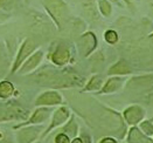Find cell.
<instances>
[{
    "label": "cell",
    "instance_id": "cell-31",
    "mask_svg": "<svg viewBox=\"0 0 153 143\" xmlns=\"http://www.w3.org/2000/svg\"><path fill=\"white\" fill-rule=\"evenodd\" d=\"M151 10H152V13H153V0L151 1Z\"/></svg>",
    "mask_w": 153,
    "mask_h": 143
},
{
    "label": "cell",
    "instance_id": "cell-21",
    "mask_svg": "<svg viewBox=\"0 0 153 143\" xmlns=\"http://www.w3.org/2000/svg\"><path fill=\"white\" fill-rule=\"evenodd\" d=\"M98 10H100V12L104 15V16H106V18H109L111 13H112V8H111V4L108 1V0H98Z\"/></svg>",
    "mask_w": 153,
    "mask_h": 143
},
{
    "label": "cell",
    "instance_id": "cell-17",
    "mask_svg": "<svg viewBox=\"0 0 153 143\" xmlns=\"http://www.w3.org/2000/svg\"><path fill=\"white\" fill-rule=\"evenodd\" d=\"M60 133H64V134L68 135L71 140L77 137V134H78V126H77L75 118H74V117H70V121H68L65 124L62 126Z\"/></svg>",
    "mask_w": 153,
    "mask_h": 143
},
{
    "label": "cell",
    "instance_id": "cell-14",
    "mask_svg": "<svg viewBox=\"0 0 153 143\" xmlns=\"http://www.w3.org/2000/svg\"><path fill=\"white\" fill-rule=\"evenodd\" d=\"M128 88L138 89V88H147L153 86V74H145V75H138L132 76L128 79L126 82Z\"/></svg>",
    "mask_w": 153,
    "mask_h": 143
},
{
    "label": "cell",
    "instance_id": "cell-25",
    "mask_svg": "<svg viewBox=\"0 0 153 143\" xmlns=\"http://www.w3.org/2000/svg\"><path fill=\"white\" fill-rule=\"evenodd\" d=\"M98 143H118V141L114 139V137H110V136H105V137H103L101 139V141Z\"/></svg>",
    "mask_w": 153,
    "mask_h": 143
},
{
    "label": "cell",
    "instance_id": "cell-18",
    "mask_svg": "<svg viewBox=\"0 0 153 143\" xmlns=\"http://www.w3.org/2000/svg\"><path fill=\"white\" fill-rule=\"evenodd\" d=\"M103 85H104L103 79L101 78V76L95 75V76H92V78L90 79L89 81L85 83V86H84V88H83V91H100L102 89Z\"/></svg>",
    "mask_w": 153,
    "mask_h": 143
},
{
    "label": "cell",
    "instance_id": "cell-5",
    "mask_svg": "<svg viewBox=\"0 0 153 143\" xmlns=\"http://www.w3.org/2000/svg\"><path fill=\"white\" fill-rule=\"evenodd\" d=\"M35 51H36V43H35L33 40L26 39L25 41L21 43V46H20V48H19V51H18V54H16V56H15L14 64H13V66H12L13 73L18 72V69L22 66V64H24L26 60H27L33 53L35 52Z\"/></svg>",
    "mask_w": 153,
    "mask_h": 143
},
{
    "label": "cell",
    "instance_id": "cell-13",
    "mask_svg": "<svg viewBox=\"0 0 153 143\" xmlns=\"http://www.w3.org/2000/svg\"><path fill=\"white\" fill-rule=\"evenodd\" d=\"M126 82H128L126 76L114 75L104 82L102 89L100 91V94H114L116 91H120Z\"/></svg>",
    "mask_w": 153,
    "mask_h": 143
},
{
    "label": "cell",
    "instance_id": "cell-30",
    "mask_svg": "<svg viewBox=\"0 0 153 143\" xmlns=\"http://www.w3.org/2000/svg\"><path fill=\"white\" fill-rule=\"evenodd\" d=\"M149 41H150V45H151V47H153V33L149 37Z\"/></svg>",
    "mask_w": 153,
    "mask_h": 143
},
{
    "label": "cell",
    "instance_id": "cell-16",
    "mask_svg": "<svg viewBox=\"0 0 153 143\" xmlns=\"http://www.w3.org/2000/svg\"><path fill=\"white\" fill-rule=\"evenodd\" d=\"M131 73H132V69H131L128 61L124 59L118 60L108 70L109 75H118V76H126Z\"/></svg>",
    "mask_w": 153,
    "mask_h": 143
},
{
    "label": "cell",
    "instance_id": "cell-24",
    "mask_svg": "<svg viewBox=\"0 0 153 143\" xmlns=\"http://www.w3.org/2000/svg\"><path fill=\"white\" fill-rule=\"evenodd\" d=\"M70 142H71V139L68 135H65L64 133H60L59 131V134L55 136V143H70Z\"/></svg>",
    "mask_w": 153,
    "mask_h": 143
},
{
    "label": "cell",
    "instance_id": "cell-12",
    "mask_svg": "<svg viewBox=\"0 0 153 143\" xmlns=\"http://www.w3.org/2000/svg\"><path fill=\"white\" fill-rule=\"evenodd\" d=\"M42 59H43V52L41 49L35 51L18 69V73L21 75H25V74H29L34 72L39 67V65L42 62Z\"/></svg>",
    "mask_w": 153,
    "mask_h": 143
},
{
    "label": "cell",
    "instance_id": "cell-26",
    "mask_svg": "<svg viewBox=\"0 0 153 143\" xmlns=\"http://www.w3.org/2000/svg\"><path fill=\"white\" fill-rule=\"evenodd\" d=\"M70 143H84V142H83V139H82V137H78V136H77L75 139H73Z\"/></svg>",
    "mask_w": 153,
    "mask_h": 143
},
{
    "label": "cell",
    "instance_id": "cell-11",
    "mask_svg": "<svg viewBox=\"0 0 153 143\" xmlns=\"http://www.w3.org/2000/svg\"><path fill=\"white\" fill-rule=\"evenodd\" d=\"M51 115V109L49 107H39L38 109L30 115L29 118H27L25 122L15 126L14 129H19V128L25 127V126H33V124L43 123L45 121H47Z\"/></svg>",
    "mask_w": 153,
    "mask_h": 143
},
{
    "label": "cell",
    "instance_id": "cell-33",
    "mask_svg": "<svg viewBox=\"0 0 153 143\" xmlns=\"http://www.w3.org/2000/svg\"><path fill=\"white\" fill-rule=\"evenodd\" d=\"M0 137H1V134H0Z\"/></svg>",
    "mask_w": 153,
    "mask_h": 143
},
{
    "label": "cell",
    "instance_id": "cell-15",
    "mask_svg": "<svg viewBox=\"0 0 153 143\" xmlns=\"http://www.w3.org/2000/svg\"><path fill=\"white\" fill-rule=\"evenodd\" d=\"M126 143H153V139L145 135L139 127L132 126L128 129V136H126Z\"/></svg>",
    "mask_w": 153,
    "mask_h": 143
},
{
    "label": "cell",
    "instance_id": "cell-6",
    "mask_svg": "<svg viewBox=\"0 0 153 143\" xmlns=\"http://www.w3.org/2000/svg\"><path fill=\"white\" fill-rule=\"evenodd\" d=\"M51 60L54 65L59 67L68 65L71 60V53L69 47L63 42L56 43L55 47L53 48V52L51 53Z\"/></svg>",
    "mask_w": 153,
    "mask_h": 143
},
{
    "label": "cell",
    "instance_id": "cell-32",
    "mask_svg": "<svg viewBox=\"0 0 153 143\" xmlns=\"http://www.w3.org/2000/svg\"><path fill=\"white\" fill-rule=\"evenodd\" d=\"M34 143H41V142H39V141H36V142H34Z\"/></svg>",
    "mask_w": 153,
    "mask_h": 143
},
{
    "label": "cell",
    "instance_id": "cell-7",
    "mask_svg": "<svg viewBox=\"0 0 153 143\" xmlns=\"http://www.w3.org/2000/svg\"><path fill=\"white\" fill-rule=\"evenodd\" d=\"M78 52L83 58H88L97 47V38L92 32H87L79 37L77 41Z\"/></svg>",
    "mask_w": 153,
    "mask_h": 143
},
{
    "label": "cell",
    "instance_id": "cell-1",
    "mask_svg": "<svg viewBox=\"0 0 153 143\" xmlns=\"http://www.w3.org/2000/svg\"><path fill=\"white\" fill-rule=\"evenodd\" d=\"M34 81L49 88H73L84 85V79L74 73L60 72L54 69H43L35 74Z\"/></svg>",
    "mask_w": 153,
    "mask_h": 143
},
{
    "label": "cell",
    "instance_id": "cell-34",
    "mask_svg": "<svg viewBox=\"0 0 153 143\" xmlns=\"http://www.w3.org/2000/svg\"><path fill=\"white\" fill-rule=\"evenodd\" d=\"M26 1H28V0H26Z\"/></svg>",
    "mask_w": 153,
    "mask_h": 143
},
{
    "label": "cell",
    "instance_id": "cell-23",
    "mask_svg": "<svg viewBox=\"0 0 153 143\" xmlns=\"http://www.w3.org/2000/svg\"><path fill=\"white\" fill-rule=\"evenodd\" d=\"M104 39H105V41H106L108 43L114 45V43H116V42L119 40V37H118V33H117L116 31L109 29V31H106V32L104 33Z\"/></svg>",
    "mask_w": 153,
    "mask_h": 143
},
{
    "label": "cell",
    "instance_id": "cell-28",
    "mask_svg": "<svg viewBox=\"0 0 153 143\" xmlns=\"http://www.w3.org/2000/svg\"><path fill=\"white\" fill-rule=\"evenodd\" d=\"M10 0H0V8H4L7 4H8Z\"/></svg>",
    "mask_w": 153,
    "mask_h": 143
},
{
    "label": "cell",
    "instance_id": "cell-19",
    "mask_svg": "<svg viewBox=\"0 0 153 143\" xmlns=\"http://www.w3.org/2000/svg\"><path fill=\"white\" fill-rule=\"evenodd\" d=\"M14 86L12 82L10 81H0V99L2 100H7L14 94Z\"/></svg>",
    "mask_w": 153,
    "mask_h": 143
},
{
    "label": "cell",
    "instance_id": "cell-22",
    "mask_svg": "<svg viewBox=\"0 0 153 143\" xmlns=\"http://www.w3.org/2000/svg\"><path fill=\"white\" fill-rule=\"evenodd\" d=\"M83 8H84V12L87 13V15L89 18H94L96 19V8H95V4L92 0H84L83 1Z\"/></svg>",
    "mask_w": 153,
    "mask_h": 143
},
{
    "label": "cell",
    "instance_id": "cell-29",
    "mask_svg": "<svg viewBox=\"0 0 153 143\" xmlns=\"http://www.w3.org/2000/svg\"><path fill=\"white\" fill-rule=\"evenodd\" d=\"M0 143H12V141L8 139H0Z\"/></svg>",
    "mask_w": 153,
    "mask_h": 143
},
{
    "label": "cell",
    "instance_id": "cell-3",
    "mask_svg": "<svg viewBox=\"0 0 153 143\" xmlns=\"http://www.w3.org/2000/svg\"><path fill=\"white\" fill-rule=\"evenodd\" d=\"M28 112L14 104H5L0 102V122L5 121H21L26 120Z\"/></svg>",
    "mask_w": 153,
    "mask_h": 143
},
{
    "label": "cell",
    "instance_id": "cell-4",
    "mask_svg": "<svg viewBox=\"0 0 153 143\" xmlns=\"http://www.w3.org/2000/svg\"><path fill=\"white\" fill-rule=\"evenodd\" d=\"M70 117H71L70 116V110H69L67 107H63V106L59 107V108L53 113V117H51V123H49V126H48V127L46 128V130L42 133V135H41L42 139L47 137L54 129H56V128H59V127H62L63 124H65Z\"/></svg>",
    "mask_w": 153,
    "mask_h": 143
},
{
    "label": "cell",
    "instance_id": "cell-27",
    "mask_svg": "<svg viewBox=\"0 0 153 143\" xmlns=\"http://www.w3.org/2000/svg\"><path fill=\"white\" fill-rule=\"evenodd\" d=\"M81 137L83 139V142L84 143H91V139H90V136H88V135H83Z\"/></svg>",
    "mask_w": 153,
    "mask_h": 143
},
{
    "label": "cell",
    "instance_id": "cell-35",
    "mask_svg": "<svg viewBox=\"0 0 153 143\" xmlns=\"http://www.w3.org/2000/svg\"><path fill=\"white\" fill-rule=\"evenodd\" d=\"M152 121H153V118H152Z\"/></svg>",
    "mask_w": 153,
    "mask_h": 143
},
{
    "label": "cell",
    "instance_id": "cell-8",
    "mask_svg": "<svg viewBox=\"0 0 153 143\" xmlns=\"http://www.w3.org/2000/svg\"><path fill=\"white\" fill-rule=\"evenodd\" d=\"M42 131L40 126L33 124V126H25L18 129L16 133V140L19 143H34L36 142Z\"/></svg>",
    "mask_w": 153,
    "mask_h": 143
},
{
    "label": "cell",
    "instance_id": "cell-9",
    "mask_svg": "<svg viewBox=\"0 0 153 143\" xmlns=\"http://www.w3.org/2000/svg\"><path fill=\"white\" fill-rule=\"evenodd\" d=\"M123 117L128 126H138L145 117V109L139 104H133L124 109Z\"/></svg>",
    "mask_w": 153,
    "mask_h": 143
},
{
    "label": "cell",
    "instance_id": "cell-10",
    "mask_svg": "<svg viewBox=\"0 0 153 143\" xmlns=\"http://www.w3.org/2000/svg\"><path fill=\"white\" fill-rule=\"evenodd\" d=\"M63 102V97L61 94L56 91H43L39 95L35 100V106L38 107H53V106H60Z\"/></svg>",
    "mask_w": 153,
    "mask_h": 143
},
{
    "label": "cell",
    "instance_id": "cell-2",
    "mask_svg": "<svg viewBox=\"0 0 153 143\" xmlns=\"http://www.w3.org/2000/svg\"><path fill=\"white\" fill-rule=\"evenodd\" d=\"M43 7L51 15L59 29H62L63 24L69 16V10L63 0H41Z\"/></svg>",
    "mask_w": 153,
    "mask_h": 143
},
{
    "label": "cell",
    "instance_id": "cell-20",
    "mask_svg": "<svg viewBox=\"0 0 153 143\" xmlns=\"http://www.w3.org/2000/svg\"><path fill=\"white\" fill-rule=\"evenodd\" d=\"M139 129L147 136L152 137L153 139V121L152 118L151 120H143L140 123L138 124Z\"/></svg>",
    "mask_w": 153,
    "mask_h": 143
}]
</instances>
